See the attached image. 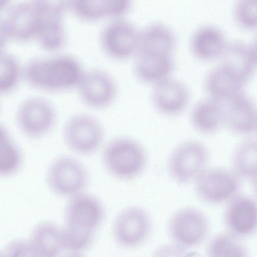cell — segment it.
<instances>
[{"label":"cell","instance_id":"cell-1","mask_svg":"<svg viewBox=\"0 0 257 257\" xmlns=\"http://www.w3.org/2000/svg\"><path fill=\"white\" fill-rule=\"evenodd\" d=\"M84 71L79 60L70 55L36 57L24 65V80L39 90L64 92L76 88Z\"/></svg>","mask_w":257,"mask_h":257},{"label":"cell","instance_id":"cell-2","mask_svg":"<svg viewBox=\"0 0 257 257\" xmlns=\"http://www.w3.org/2000/svg\"><path fill=\"white\" fill-rule=\"evenodd\" d=\"M102 158L107 172L113 177L124 181L140 176L147 162V152L142 145L126 137L110 141L103 149Z\"/></svg>","mask_w":257,"mask_h":257},{"label":"cell","instance_id":"cell-3","mask_svg":"<svg viewBox=\"0 0 257 257\" xmlns=\"http://www.w3.org/2000/svg\"><path fill=\"white\" fill-rule=\"evenodd\" d=\"M54 105L47 99L38 96L27 97L18 106L15 113L16 125L26 137L39 139L49 134L57 120Z\"/></svg>","mask_w":257,"mask_h":257},{"label":"cell","instance_id":"cell-4","mask_svg":"<svg viewBox=\"0 0 257 257\" xmlns=\"http://www.w3.org/2000/svg\"><path fill=\"white\" fill-rule=\"evenodd\" d=\"M241 178L233 170L222 167H207L194 182L196 195L210 205L227 203L238 194Z\"/></svg>","mask_w":257,"mask_h":257},{"label":"cell","instance_id":"cell-5","mask_svg":"<svg viewBox=\"0 0 257 257\" xmlns=\"http://www.w3.org/2000/svg\"><path fill=\"white\" fill-rule=\"evenodd\" d=\"M209 153L202 142L188 140L178 144L170 153L167 169L172 179L177 184L185 185L207 168Z\"/></svg>","mask_w":257,"mask_h":257},{"label":"cell","instance_id":"cell-6","mask_svg":"<svg viewBox=\"0 0 257 257\" xmlns=\"http://www.w3.org/2000/svg\"><path fill=\"white\" fill-rule=\"evenodd\" d=\"M167 230L173 244L183 251L198 246L205 240L209 232L210 223L201 211L186 207L172 215Z\"/></svg>","mask_w":257,"mask_h":257},{"label":"cell","instance_id":"cell-7","mask_svg":"<svg viewBox=\"0 0 257 257\" xmlns=\"http://www.w3.org/2000/svg\"><path fill=\"white\" fill-rule=\"evenodd\" d=\"M62 133L68 148L81 155L95 152L101 145L105 135L100 121L95 116L83 112L70 116L66 120Z\"/></svg>","mask_w":257,"mask_h":257},{"label":"cell","instance_id":"cell-8","mask_svg":"<svg viewBox=\"0 0 257 257\" xmlns=\"http://www.w3.org/2000/svg\"><path fill=\"white\" fill-rule=\"evenodd\" d=\"M44 16L32 1L13 6L1 22V48L10 41L24 43L34 40Z\"/></svg>","mask_w":257,"mask_h":257},{"label":"cell","instance_id":"cell-9","mask_svg":"<svg viewBox=\"0 0 257 257\" xmlns=\"http://www.w3.org/2000/svg\"><path fill=\"white\" fill-rule=\"evenodd\" d=\"M88 181V172L84 165L76 159L67 156L55 159L46 174L49 189L61 196L71 197L81 193Z\"/></svg>","mask_w":257,"mask_h":257},{"label":"cell","instance_id":"cell-10","mask_svg":"<svg viewBox=\"0 0 257 257\" xmlns=\"http://www.w3.org/2000/svg\"><path fill=\"white\" fill-rule=\"evenodd\" d=\"M152 229L150 216L141 207L132 206L122 210L113 223L112 233L115 242L124 248H134L149 237Z\"/></svg>","mask_w":257,"mask_h":257},{"label":"cell","instance_id":"cell-11","mask_svg":"<svg viewBox=\"0 0 257 257\" xmlns=\"http://www.w3.org/2000/svg\"><path fill=\"white\" fill-rule=\"evenodd\" d=\"M76 89L81 101L95 109L110 106L118 94L117 85L114 78L100 68L85 70Z\"/></svg>","mask_w":257,"mask_h":257},{"label":"cell","instance_id":"cell-12","mask_svg":"<svg viewBox=\"0 0 257 257\" xmlns=\"http://www.w3.org/2000/svg\"><path fill=\"white\" fill-rule=\"evenodd\" d=\"M104 215V208L100 200L81 192L71 196L67 202L64 211V226L95 233Z\"/></svg>","mask_w":257,"mask_h":257},{"label":"cell","instance_id":"cell-13","mask_svg":"<svg viewBox=\"0 0 257 257\" xmlns=\"http://www.w3.org/2000/svg\"><path fill=\"white\" fill-rule=\"evenodd\" d=\"M139 32L128 22L115 20L102 30L100 45L104 53L117 61L135 56L138 48Z\"/></svg>","mask_w":257,"mask_h":257},{"label":"cell","instance_id":"cell-14","mask_svg":"<svg viewBox=\"0 0 257 257\" xmlns=\"http://www.w3.org/2000/svg\"><path fill=\"white\" fill-rule=\"evenodd\" d=\"M150 99L160 114L174 117L181 114L188 106L190 92L185 83L171 76L152 86Z\"/></svg>","mask_w":257,"mask_h":257},{"label":"cell","instance_id":"cell-15","mask_svg":"<svg viewBox=\"0 0 257 257\" xmlns=\"http://www.w3.org/2000/svg\"><path fill=\"white\" fill-rule=\"evenodd\" d=\"M223 221L226 230L243 239L257 232V200L237 194L227 203Z\"/></svg>","mask_w":257,"mask_h":257},{"label":"cell","instance_id":"cell-16","mask_svg":"<svg viewBox=\"0 0 257 257\" xmlns=\"http://www.w3.org/2000/svg\"><path fill=\"white\" fill-rule=\"evenodd\" d=\"M224 125L235 134L247 135L257 131V107L243 91L223 102Z\"/></svg>","mask_w":257,"mask_h":257},{"label":"cell","instance_id":"cell-17","mask_svg":"<svg viewBox=\"0 0 257 257\" xmlns=\"http://www.w3.org/2000/svg\"><path fill=\"white\" fill-rule=\"evenodd\" d=\"M134 65L135 77L141 82L152 86L170 77L175 68L173 55L153 53H138Z\"/></svg>","mask_w":257,"mask_h":257},{"label":"cell","instance_id":"cell-18","mask_svg":"<svg viewBox=\"0 0 257 257\" xmlns=\"http://www.w3.org/2000/svg\"><path fill=\"white\" fill-rule=\"evenodd\" d=\"M246 84L236 73L221 63L208 72L204 80L208 96L222 102L242 92Z\"/></svg>","mask_w":257,"mask_h":257},{"label":"cell","instance_id":"cell-19","mask_svg":"<svg viewBox=\"0 0 257 257\" xmlns=\"http://www.w3.org/2000/svg\"><path fill=\"white\" fill-rule=\"evenodd\" d=\"M228 42L224 32L219 28L207 25L198 29L190 43L191 51L195 58L203 62L219 60Z\"/></svg>","mask_w":257,"mask_h":257},{"label":"cell","instance_id":"cell-20","mask_svg":"<svg viewBox=\"0 0 257 257\" xmlns=\"http://www.w3.org/2000/svg\"><path fill=\"white\" fill-rule=\"evenodd\" d=\"M190 122L197 132L212 134L224 124L223 102L208 96L198 101L190 113Z\"/></svg>","mask_w":257,"mask_h":257},{"label":"cell","instance_id":"cell-21","mask_svg":"<svg viewBox=\"0 0 257 257\" xmlns=\"http://www.w3.org/2000/svg\"><path fill=\"white\" fill-rule=\"evenodd\" d=\"M219 60L246 83L257 68L250 44L240 40L229 41Z\"/></svg>","mask_w":257,"mask_h":257},{"label":"cell","instance_id":"cell-22","mask_svg":"<svg viewBox=\"0 0 257 257\" xmlns=\"http://www.w3.org/2000/svg\"><path fill=\"white\" fill-rule=\"evenodd\" d=\"M29 240L36 256H56L64 250L62 228L52 222L37 224Z\"/></svg>","mask_w":257,"mask_h":257},{"label":"cell","instance_id":"cell-23","mask_svg":"<svg viewBox=\"0 0 257 257\" xmlns=\"http://www.w3.org/2000/svg\"><path fill=\"white\" fill-rule=\"evenodd\" d=\"M175 47L176 40L171 31L163 25L155 24L140 33L136 54L154 53L173 55Z\"/></svg>","mask_w":257,"mask_h":257},{"label":"cell","instance_id":"cell-24","mask_svg":"<svg viewBox=\"0 0 257 257\" xmlns=\"http://www.w3.org/2000/svg\"><path fill=\"white\" fill-rule=\"evenodd\" d=\"M34 40L46 51L54 52L62 49L66 41L62 17L44 15Z\"/></svg>","mask_w":257,"mask_h":257},{"label":"cell","instance_id":"cell-25","mask_svg":"<svg viewBox=\"0 0 257 257\" xmlns=\"http://www.w3.org/2000/svg\"><path fill=\"white\" fill-rule=\"evenodd\" d=\"M232 170L241 178L249 179L257 172V138L240 143L232 155Z\"/></svg>","mask_w":257,"mask_h":257},{"label":"cell","instance_id":"cell-26","mask_svg":"<svg viewBox=\"0 0 257 257\" xmlns=\"http://www.w3.org/2000/svg\"><path fill=\"white\" fill-rule=\"evenodd\" d=\"M241 238L227 230L215 234L209 240L206 253L211 257H244L248 250Z\"/></svg>","mask_w":257,"mask_h":257},{"label":"cell","instance_id":"cell-27","mask_svg":"<svg viewBox=\"0 0 257 257\" xmlns=\"http://www.w3.org/2000/svg\"><path fill=\"white\" fill-rule=\"evenodd\" d=\"M24 66L12 53L1 51L0 55V92L6 95L14 92L24 80Z\"/></svg>","mask_w":257,"mask_h":257},{"label":"cell","instance_id":"cell-28","mask_svg":"<svg viewBox=\"0 0 257 257\" xmlns=\"http://www.w3.org/2000/svg\"><path fill=\"white\" fill-rule=\"evenodd\" d=\"M0 174L5 177L12 175L20 169L22 153L8 130L1 126L0 130Z\"/></svg>","mask_w":257,"mask_h":257},{"label":"cell","instance_id":"cell-29","mask_svg":"<svg viewBox=\"0 0 257 257\" xmlns=\"http://www.w3.org/2000/svg\"><path fill=\"white\" fill-rule=\"evenodd\" d=\"M232 15L235 23L242 30L257 31V0H235Z\"/></svg>","mask_w":257,"mask_h":257},{"label":"cell","instance_id":"cell-30","mask_svg":"<svg viewBox=\"0 0 257 257\" xmlns=\"http://www.w3.org/2000/svg\"><path fill=\"white\" fill-rule=\"evenodd\" d=\"M69 10L78 18L86 22L105 18L99 0H69Z\"/></svg>","mask_w":257,"mask_h":257},{"label":"cell","instance_id":"cell-31","mask_svg":"<svg viewBox=\"0 0 257 257\" xmlns=\"http://www.w3.org/2000/svg\"><path fill=\"white\" fill-rule=\"evenodd\" d=\"M64 250L70 252H80L88 248L92 244L95 233L62 227Z\"/></svg>","mask_w":257,"mask_h":257},{"label":"cell","instance_id":"cell-32","mask_svg":"<svg viewBox=\"0 0 257 257\" xmlns=\"http://www.w3.org/2000/svg\"><path fill=\"white\" fill-rule=\"evenodd\" d=\"M44 15L63 17L69 0H31Z\"/></svg>","mask_w":257,"mask_h":257},{"label":"cell","instance_id":"cell-33","mask_svg":"<svg viewBox=\"0 0 257 257\" xmlns=\"http://www.w3.org/2000/svg\"><path fill=\"white\" fill-rule=\"evenodd\" d=\"M132 0H99L105 18L116 19L129 10Z\"/></svg>","mask_w":257,"mask_h":257},{"label":"cell","instance_id":"cell-34","mask_svg":"<svg viewBox=\"0 0 257 257\" xmlns=\"http://www.w3.org/2000/svg\"><path fill=\"white\" fill-rule=\"evenodd\" d=\"M7 255L36 256L30 240L18 239L12 241L6 247Z\"/></svg>","mask_w":257,"mask_h":257},{"label":"cell","instance_id":"cell-35","mask_svg":"<svg viewBox=\"0 0 257 257\" xmlns=\"http://www.w3.org/2000/svg\"><path fill=\"white\" fill-rule=\"evenodd\" d=\"M249 180L253 190L257 196V172L253 174Z\"/></svg>","mask_w":257,"mask_h":257},{"label":"cell","instance_id":"cell-36","mask_svg":"<svg viewBox=\"0 0 257 257\" xmlns=\"http://www.w3.org/2000/svg\"><path fill=\"white\" fill-rule=\"evenodd\" d=\"M250 44L254 59L257 63V35Z\"/></svg>","mask_w":257,"mask_h":257},{"label":"cell","instance_id":"cell-37","mask_svg":"<svg viewBox=\"0 0 257 257\" xmlns=\"http://www.w3.org/2000/svg\"><path fill=\"white\" fill-rule=\"evenodd\" d=\"M10 1L11 0H1V9H3L6 8L10 4Z\"/></svg>","mask_w":257,"mask_h":257}]
</instances>
